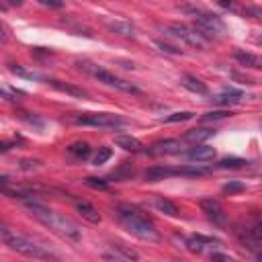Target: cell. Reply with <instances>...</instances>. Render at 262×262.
Wrapping results in <instances>:
<instances>
[{
  "label": "cell",
  "instance_id": "17",
  "mask_svg": "<svg viewBox=\"0 0 262 262\" xmlns=\"http://www.w3.org/2000/svg\"><path fill=\"white\" fill-rule=\"evenodd\" d=\"M170 176H174V170H172V168L151 166V168H147V170H145V180H149V182H160V180L170 178Z\"/></svg>",
  "mask_w": 262,
  "mask_h": 262
},
{
  "label": "cell",
  "instance_id": "11",
  "mask_svg": "<svg viewBox=\"0 0 262 262\" xmlns=\"http://www.w3.org/2000/svg\"><path fill=\"white\" fill-rule=\"evenodd\" d=\"M215 156H217V151L211 145H194L186 154V158L192 162H211V160H215Z\"/></svg>",
  "mask_w": 262,
  "mask_h": 262
},
{
  "label": "cell",
  "instance_id": "23",
  "mask_svg": "<svg viewBox=\"0 0 262 262\" xmlns=\"http://www.w3.org/2000/svg\"><path fill=\"white\" fill-rule=\"evenodd\" d=\"M248 162L244 158H225V160H219L217 162V168L221 170H235V168H244Z\"/></svg>",
  "mask_w": 262,
  "mask_h": 262
},
{
  "label": "cell",
  "instance_id": "2",
  "mask_svg": "<svg viewBox=\"0 0 262 262\" xmlns=\"http://www.w3.org/2000/svg\"><path fill=\"white\" fill-rule=\"evenodd\" d=\"M117 217L121 221V225L135 237L143 239V242H160V231L154 225V221L143 215L137 207L133 205H119L117 207Z\"/></svg>",
  "mask_w": 262,
  "mask_h": 262
},
{
  "label": "cell",
  "instance_id": "37",
  "mask_svg": "<svg viewBox=\"0 0 262 262\" xmlns=\"http://www.w3.org/2000/svg\"><path fill=\"white\" fill-rule=\"evenodd\" d=\"M39 166H41L39 160H23L20 162V168L23 170H33V168H39Z\"/></svg>",
  "mask_w": 262,
  "mask_h": 262
},
{
  "label": "cell",
  "instance_id": "27",
  "mask_svg": "<svg viewBox=\"0 0 262 262\" xmlns=\"http://www.w3.org/2000/svg\"><path fill=\"white\" fill-rule=\"evenodd\" d=\"M131 176H133V166L129 162H123L121 168L111 174V178H131Z\"/></svg>",
  "mask_w": 262,
  "mask_h": 262
},
{
  "label": "cell",
  "instance_id": "32",
  "mask_svg": "<svg viewBox=\"0 0 262 262\" xmlns=\"http://www.w3.org/2000/svg\"><path fill=\"white\" fill-rule=\"evenodd\" d=\"M18 94H20V92H16V90L6 88V86H2V84H0V96H2V98H6V100H10V102H14Z\"/></svg>",
  "mask_w": 262,
  "mask_h": 262
},
{
  "label": "cell",
  "instance_id": "16",
  "mask_svg": "<svg viewBox=\"0 0 262 262\" xmlns=\"http://www.w3.org/2000/svg\"><path fill=\"white\" fill-rule=\"evenodd\" d=\"M76 209H78V213H80L86 221H90V223H100V213H98L88 201H76Z\"/></svg>",
  "mask_w": 262,
  "mask_h": 262
},
{
  "label": "cell",
  "instance_id": "20",
  "mask_svg": "<svg viewBox=\"0 0 262 262\" xmlns=\"http://www.w3.org/2000/svg\"><path fill=\"white\" fill-rule=\"evenodd\" d=\"M106 25H108L111 31H115V33H119V35H123V37H135L133 25H129V23H125V20H108Z\"/></svg>",
  "mask_w": 262,
  "mask_h": 262
},
{
  "label": "cell",
  "instance_id": "10",
  "mask_svg": "<svg viewBox=\"0 0 262 262\" xmlns=\"http://www.w3.org/2000/svg\"><path fill=\"white\" fill-rule=\"evenodd\" d=\"M115 143H117L119 147H123L125 151H131V154H141V151H145V145H143L137 137H133V135H117V137H115Z\"/></svg>",
  "mask_w": 262,
  "mask_h": 262
},
{
  "label": "cell",
  "instance_id": "15",
  "mask_svg": "<svg viewBox=\"0 0 262 262\" xmlns=\"http://www.w3.org/2000/svg\"><path fill=\"white\" fill-rule=\"evenodd\" d=\"M49 84H51L55 90L66 92V94H70V96L88 98V92H86V90H82V88H78V86H72V84H66V82H61V80H49Z\"/></svg>",
  "mask_w": 262,
  "mask_h": 262
},
{
  "label": "cell",
  "instance_id": "26",
  "mask_svg": "<svg viewBox=\"0 0 262 262\" xmlns=\"http://www.w3.org/2000/svg\"><path fill=\"white\" fill-rule=\"evenodd\" d=\"M192 119V113L190 111H180V113H172L168 117H162V123H182V121H188Z\"/></svg>",
  "mask_w": 262,
  "mask_h": 262
},
{
  "label": "cell",
  "instance_id": "19",
  "mask_svg": "<svg viewBox=\"0 0 262 262\" xmlns=\"http://www.w3.org/2000/svg\"><path fill=\"white\" fill-rule=\"evenodd\" d=\"M235 59L246 66V68H252V70H260L262 68V59L254 53H248V51H235Z\"/></svg>",
  "mask_w": 262,
  "mask_h": 262
},
{
  "label": "cell",
  "instance_id": "36",
  "mask_svg": "<svg viewBox=\"0 0 262 262\" xmlns=\"http://www.w3.org/2000/svg\"><path fill=\"white\" fill-rule=\"evenodd\" d=\"M211 262H237L235 258L227 256V254H221V252H213L211 254Z\"/></svg>",
  "mask_w": 262,
  "mask_h": 262
},
{
  "label": "cell",
  "instance_id": "34",
  "mask_svg": "<svg viewBox=\"0 0 262 262\" xmlns=\"http://www.w3.org/2000/svg\"><path fill=\"white\" fill-rule=\"evenodd\" d=\"M10 33H12L10 27H8L4 20H0V41H2V43H8V41H10V37H12Z\"/></svg>",
  "mask_w": 262,
  "mask_h": 262
},
{
  "label": "cell",
  "instance_id": "39",
  "mask_svg": "<svg viewBox=\"0 0 262 262\" xmlns=\"http://www.w3.org/2000/svg\"><path fill=\"white\" fill-rule=\"evenodd\" d=\"M12 141H0V154H4V151H8V149H12Z\"/></svg>",
  "mask_w": 262,
  "mask_h": 262
},
{
  "label": "cell",
  "instance_id": "31",
  "mask_svg": "<svg viewBox=\"0 0 262 262\" xmlns=\"http://www.w3.org/2000/svg\"><path fill=\"white\" fill-rule=\"evenodd\" d=\"M244 188H246V184H242V182H227V184H223V192L225 194H233V192H239Z\"/></svg>",
  "mask_w": 262,
  "mask_h": 262
},
{
  "label": "cell",
  "instance_id": "18",
  "mask_svg": "<svg viewBox=\"0 0 262 262\" xmlns=\"http://www.w3.org/2000/svg\"><path fill=\"white\" fill-rule=\"evenodd\" d=\"M211 135H215V131H213L211 127H196V129L186 131V133H184V139H188V141H192V143H201V141L209 139Z\"/></svg>",
  "mask_w": 262,
  "mask_h": 262
},
{
  "label": "cell",
  "instance_id": "40",
  "mask_svg": "<svg viewBox=\"0 0 262 262\" xmlns=\"http://www.w3.org/2000/svg\"><path fill=\"white\" fill-rule=\"evenodd\" d=\"M6 182H8V176H0V188H2Z\"/></svg>",
  "mask_w": 262,
  "mask_h": 262
},
{
  "label": "cell",
  "instance_id": "38",
  "mask_svg": "<svg viewBox=\"0 0 262 262\" xmlns=\"http://www.w3.org/2000/svg\"><path fill=\"white\" fill-rule=\"evenodd\" d=\"M39 4H43V6H49V8H61V6H63L61 2H51V0H39Z\"/></svg>",
  "mask_w": 262,
  "mask_h": 262
},
{
  "label": "cell",
  "instance_id": "12",
  "mask_svg": "<svg viewBox=\"0 0 262 262\" xmlns=\"http://www.w3.org/2000/svg\"><path fill=\"white\" fill-rule=\"evenodd\" d=\"M207 246H221V242L215 237H205V235H190L186 239V248L190 252H203Z\"/></svg>",
  "mask_w": 262,
  "mask_h": 262
},
{
  "label": "cell",
  "instance_id": "33",
  "mask_svg": "<svg viewBox=\"0 0 262 262\" xmlns=\"http://www.w3.org/2000/svg\"><path fill=\"white\" fill-rule=\"evenodd\" d=\"M225 117H231V113H229V111H211V113L203 115V119H205V121H213V119H225Z\"/></svg>",
  "mask_w": 262,
  "mask_h": 262
},
{
  "label": "cell",
  "instance_id": "25",
  "mask_svg": "<svg viewBox=\"0 0 262 262\" xmlns=\"http://www.w3.org/2000/svg\"><path fill=\"white\" fill-rule=\"evenodd\" d=\"M174 176H205L209 170L205 168H194V166H186V168H172Z\"/></svg>",
  "mask_w": 262,
  "mask_h": 262
},
{
  "label": "cell",
  "instance_id": "9",
  "mask_svg": "<svg viewBox=\"0 0 262 262\" xmlns=\"http://www.w3.org/2000/svg\"><path fill=\"white\" fill-rule=\"evenodd\" d=\"M147 151L151 156H172V154L180 151V141L178 139H162V141H156Z\"/></svg>",
  "mask_w": 262,
  "mask_h": 262
},
{
  "label": "cell",
  "instance_id": "3",
  "mask_svg": "<svg viewBox=\"0 0 262 262\" xmlns=\"http://www.w3.org/2000/svg\"><path fill=\"white\" fill-rule=\"evenodd\" d=\"M0 239H2L10 250H14V252H18V254H23V256H27V258H33V260H57V256H55L53 252H49L47 248L39 246L37 242H33L31 237L18 233L16 229H12V227H8V225H4V227L0 229Z\"/></svg>",
  "mask_w": 262,
  "mask_h": 262
},
{
  "label": "cell",
  "instance_id": "5",
  "mask_svg": "<svg viewBox=\"0 0 262 262\" xmlns=\"http://www.w3.org/2000/svg\"><path fill=\"white\" fill-rule=\"evenodd\" d=\"M70 123L82 125V127H102V129H117L125 121L111 113H76L68 117Z\"/></svg>",
  "mask_w": 262,
  "mask_h": 262
},
{
  "label": "cell",
  "instance_id": "30",
  "mask_svg": "<svg viewBox=\"0 0 262 262\" xmlns=\"http://www.w3.org/2000/svg\"><path fill=\"white\" fill-rule=\"evenodd\" d=\"M111 154H113V151H111L108 147H100V149H98V154L94 156V164H96V166L104 164V162H106V160L111 158Z\"/></svg>",
  "mask_w": 262,
  "mask_h": 262
},
{
  "label": "cell",
  "instance_id": "29",
  "mask_svg": "<svg viewBox=\"0 0 262 262\" xmlns=\"http://www.w3.org/2000/svg\"><path fill=\"white\" fill-rule=\"evenodd\" d=\"M156 45H158L162 51L172 53V55H180V53H182V49H180V47H174V45H170V43H164L162 39H158V41H156Z\"/></svg>",
  "mask_w": 262,
  "mask_h": 262
},
{
  "label": "cell",
  "instance_id": "24",
  "mask_svg": "<svg viewBox=\"0 0 262 262\" xmlns=\"http://www.w3.org/2000/svg\"><path fill=\"white\" fill-rule=\"evenodd\" d=\"M8 70H10L12 74L20 76V78H29V80H43V76H41V74L29 72V70H25V68H23V66H18V63H8Z\"/></svg>",
  "mask_w": 262,
  "mask_h": 262
},
{
  "label": "cell",
  "instance_id": "28",
  "mask_svg": "<svg viewBox=\"0 0 262 262\" xmlns=\"http://www.w3.org/2000/svg\"><path fill=\"white\" fill-rule=\"evenodd\" d=\"M84 184H86V186H90V188H100V190H104V188H106V180H102V178H94V176L84 178Z\"/></svg>",
  "mask_w": 262,
  "mask_h": 262
},
{
  "label": "cell",
  "instance_id": "35",
  "mask_svg": "<svg viewBox=\"0 0 262 262\" xmlns=\"http://www.w3.org/2000/svg\"><path fill=\"white\" fill-rule=\"evenodd\" d=\"M102 260H104V262H131V260L119 256L117 252H104V254H102Z\"/></svg>",
  "mask_w": 262,
  "mask_h": 262
},
{
  "label": "cell",
  "instance_id": "13",
  "mask_svg": "<svg viewBox=\"0 0 262 262\" xmlns=\"http://www.w3.org/2000/svg\"><path fill=\"white\" fill-rule=\"evenodd\" d=\"M242 98H244V92H242V90L225 88V90H223V92H219L213 100H215V102H219V104L229 106V104H237V102H242Z\"/></svg>",
  "mask_w": 262,
  "mask_h": 262
},
{
  "label": "cell",
  "instance_id": "8",
  "mask_svg": "<svg viewBox=\"0 0 262 262\" xmlns=\"http://www.w3.org/2000/svg\"><path fill=\"white\" fill-rule=\"evenodd\" d=\"M201 209H203V213H207V217L215 223V225H219V227H227V213H225V209H223V205L217 201V199H203L201 203Z\"/></svg>",
  "mask_w": 262,
  "mask_h": 262
},
{
  "label": "cell",
  "instance_id": "1",
  "mask_svg": "<svg viewBox=\"0 0 262 262\" xmlns=\"http://www.w3.org/2000/svg\"><path fill=\"white\" fill-rule=\"evenodd\" d=\"M25 207L37 221H41L45 227H49L53 233L61 235L63 239H70V242H80L82 239V229L72 219H68L66 215H59L53 209H49V207H45L37 201H25Z\"/></svg>",
  "mask_w": 262,
  "mask_h": 262
},
{
  "label": "cell",
  "instance_id": "21",
  "mask_svg": "<svg viewBox=\"0 0 262 262\" xmlns=\"http://www.w3.org/2000/svg\"><path fill=\"white\" fill-rule=\"evenodd\" d=\"M68 154L78 158V160H86L90 156V145L86 141H74L70 147H68Z\"/></svg>",
  "mask_w": 262,
  "mask_h": 262
},
{
  "label": "cell",
  "instance_id": "4",
  "mask_svg": "<svg viewBox=\"0 0 262 262\" xmlns=\"http://www.w3.org/2000/svg\"><path fill=\"white\" fill-rule=\"evenodd\" d=\"M76 66H78L82 72L90 74L92 78H96L98 82H102V84H106V86H113V88H117V90H121V92H127V94H141V90H139L135 84H131V82H127V80H121L119 76H115L113 72H108V70L96 66V63L78 61Z\"/></svg>",
  "mask_w": 262,
  "mask_h": 262
},
{
  "label": "cell",
  "instance_id": "14",
  "mask_svg": "<svg viewBox=\"0 0 262 262\" xmlns=\"http://www.w3.org/2000/svg\"><path fill=\"white\" fill-rule=\"evenodd\" d=\"M180 84H182L186 90H190V92H196V94H207V92H209L207 84H205V82H201L199 78L190 76V74H184V76L180 78Z\"/></svg>",
  "mask_w": 262,
  "mask_h": 262
},
{
  "label": "cell",
  "instance_id": "7",
  "mask_svg": "<svg viewBox=\"0 0 262 262\" xmlns=\"http://www.w3.org/2000/svg\"><path fill=\"white\" fill-rule=\"evenodd\" d=\"M166 31H168V35H172V37L184 41L186 45H190V47H194V49H205V47H207V39H205L201 33L188 29L186 25H178V23H174V25H168Z\"/></svg>",
  "mask_w": 262,
  "mask_h": 262
},
{
  "label": "cell",
  "instance_id": "6",
  "mask_svg": "<svg viewBox=\"0 0 262 262\" xmlns=\"http://www.w3.org/2000/svg\"><path fill=\"white\" fill-rule=\"evenodd\" d=\"M180 8H182L184 12H188V14L194 16L199 31H203V33H201L203 37H211V35H215V33H225V25H223V20H221L217 14L207 12V10H201V8H196V6H180Z\"/></svg>",
  "mask_w": 262,
  "mask_h": 262
},
{
  "label": "cell",
  "instance_id": "22",
  "mask_svg": "<svg viewBox=\"0 0 262 262\" xmlns=\"http://www.w3.org/2000/svg\"><path fill=\"white\" fill-rule=\"evenodd\" d=\"M154 205H156V209H158V211H162V213H166V215H170V217H176V215H178L176 205H174L172 201L164 199V196H156Z\"/></svg>",
  "mask_w": 262,
  "mask_h": 262
}]
</instances>
